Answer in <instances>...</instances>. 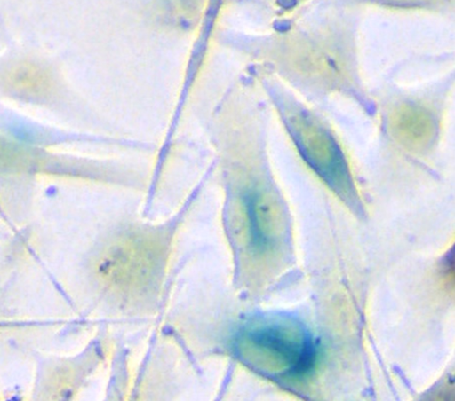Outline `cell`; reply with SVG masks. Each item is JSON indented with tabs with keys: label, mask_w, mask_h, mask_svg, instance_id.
Listing matches in <instances>:
<instances>
[{
	"label": "cell",
	"mask_w": 455,
	"mask_h": 401,
	"mask_svg": "<svg viewBox=\"0 0 455 401\" xmlns=\"http://www.w3.org/2000/svg\"><path fill=\"white\" fill-rule=\"evenodd\" d=\"M238 358L250 369L281 384L299 383L316 367L318 345L298 319L279 315L258 320L235 340Z\"/></svg>",
	"instance_id": "obj_1"
},
{
	"label": "cell",
	"mask_w": 455,
	"mask_h": 401,
	"mask_svg": "<svg viewBox=\"0 0 455 401\" xmlns=\"http://www.w3.org/2000/svg\"><path fill=\"white\" fill-rule=\"evenodd\" d=\"M287 130L305 162L347 203L356 194L344 154L328 130L304 111L285 114Z\"/></svg>",
	"instance_id": "obj_2"
},
{
	"label": "cell",
	"mask_w": 455,
	"mask_h": 401,
	"mask_svg": "<svg viewBox=\"0 0 455 401\" xmlns=\"http://www.w3.org/2000/svg\"><path fill=\"white\" fill-rule=\"evenodd\" d=\"M112 246L100 258V276L113 287L125 291L147 285L156 271V256L146 240H128Z\"/></svg>",
	"instance_id": "obj_3"
},
{
	"label": "cell",
	"mask_w": 455,
	"mask_h": 401,
	"mask_svg": "<svg viewBox=\"0 0 455 401\" xmlns=\"http://www.w3.org/2000/svg\"><path fill=\"white\" fill-rule=\"evenodd\" d=\"M249 247L256 253L271 249L275 238L271 208L260 191L250 189L241 197Z\"/></svg>",
	"instance_id": "obj_4"
},
{
	"label": "cell",
	"mask_w": 455,
	"mask_h": 401,
	"mask_svg": "<svg viewBox=\"0 0 455 401\" xmlns=\"http://www.w3.org/2000/svg\"><path fill=\"white\" fill-rule=\"evenodd\" d=\"M6 84L16 93L43 97L52 90V78L40 66L22 63L13 67L5 76Z\"/></svg>",
	"instance_id": "obj_5"
}]
</instances>
